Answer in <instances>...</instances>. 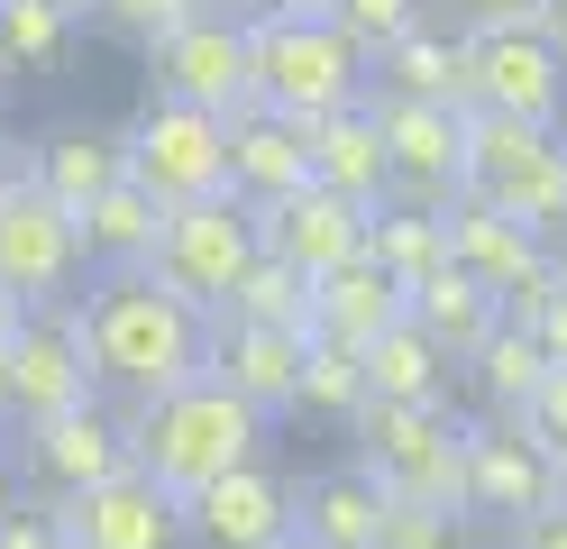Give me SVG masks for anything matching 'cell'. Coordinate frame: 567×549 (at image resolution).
Here are the masks:
<instances>
[{"label": "cell", "instance_id": "1", "mask_svg": "<svg viewBox=\"0 0 567 549\" xmlns=\"http://www.w3.org/2000/svg\"><path fill=\"white\" fill-rule=\"evenodd\" d=\"M83 357L101 394L147 413V403L184 394L193 376H210V312L174 303L156 275H101L83 293Z\"/></svg>", "mask_w": 567, "mask_h": 549}, {"label": "cell", "instance_id": "2", "mask_svg": "<svg viewBox=\"0 0 567 549\" xmlns=\"http://www.w3.org/2000/svg\"><path fill=\"white\" fill-rule=\"evenodd\" d=\"M128 458H137L147 486H165L174 504H193L202 486H220V476H238V467L266 458V421L247 413L220 376H193L184 394L128 413Z\"/></svg>", "mask_w": 567, "mask_h": 549}, {"label": "cell", "instance_id": "3", "mask_svg": "<svg viewBox=\"0 0 567 549\" xmlns=\"http://www.w3.org/2000/svg\"><path fill=\"white\" fill-rule=\"evenodd\" d=\"M358 476L384 504L467 522V421L457 413H421V403H367L358 421Z\"/></svg>", "mask_w": 567, "mask_h": 549}, {"label": "cell", "instance_id": "4", "mask_svg": "<svg viewBox=\"0 0 567 549\" xmlns=\"http://www.w3.org/2000/svg\"><path fill=\"white\" fill-rule=\"evenodd\" d=\"M247 47H257V110L293 129H321L339 110L367 101V55L348 47L330 19H247Z\"/></svg>", "mask_w": 567, "mask_h": 549}, {"label": "cell", "instance_id": "5", "mask_svg": "<svg viewBox=\"0 0 567 549\" xmlns=\"http://www.w3.org/2000/svg\"><path fill=\"white\" fill-rule=\"evenodd\" d=\"M467 193L530 238H567V129H522L467 110Z\"/></svg>", "mask_w": 567, "mask_h": 549}, {"label": "cell", "instance_id": "6", "mask_svg": "<svg viewBox=\"0 0 567 549\" xmlns=\"http://www.w3.org/2000/svg\"><path fill=\"white\" fill-rule=\"evenodd\" d=\"M120 138H128V183H137L156 211L229 202V120H210V110H184V101L147 92V110H137Z\"/></svg>", "mask_w": 567, "mask_h": 549}, {"label": "cell", "instance_id": "7", "mask_svg": "<svg viewBox=\"0 0 567 549\" xmlns=\"http://www.w3.org/2000/svg\"><path fill=\"white\" fill-rule=\"evenodd\" d=\"M101 385H92V357H83V293L64 303H38L10 339H0V421L38 430L55 413H83Z\"/></svg>", "mask_w": 567, "mask_h": 549}, {"label": "cell", "instance_id": "8", "mask_svg": "<svg viewBox=\"0 0 567 549\" xmlns=\"http://www.w3.org/2000/svg\"><path fill=\"white\" fill-rule=\"evenodd\" d=\"M257 211L247 202H202V211H165V238H156V284L174 293V303H193L220 321V303L238 293V275L257 266Z\"/></svg>", "mask_w": 567, "mask_h": 549}, {"label": "cell", "instance_id": "9", "mask_svg": "<svg viewBox=\"0 0 567 549\" xmlns=\"http://www.w3.org/2000/svg\"><path fill=\"white\" fill-rule=\"evenodd\" d=\"M147 64H156V92L184 101V110H210V120L257 110V47H247V19H238V10L184 19L174 37L147 47Z\"/></svg>", "mask_w": 567, "mask_h": 549}, {"label": "cell", "instance_id": "10", "mask_svg": "<svg viewBox=\"0 0 567 549\" xmlns=\"http://www.w3.org/2000/svg\"><path fill=\"white\" fill-rule=\"evenodd\" d=\"M367 120H375V138H384V165H394V202L449 211L457 193H467V120H457V110L367 92Z\"/></svg>", "mask_w": 567, "mask_h": 549}, {"label": "cell", "instance_id": "11", "mask_svg": "<svg viewBox=\"0 0 567 549\" xmlns=\"http://www.w3.org/2000/svg\"><path fill=\"white\" fill-rule=\"evenodd\" d=\"M74 266H83V238H74V220H64L38 183H10L0 193V293H10L19 312H38V303H64L74 293Z\"/></svg>", "mask_w": 567, "mask_h": 549}, {"label": "cell", "instance_id": "12", "mask_svg": "<svg viewBox=\"0 0 567 549\" xmlns=\"http://www.w3.org/2000/svg\"><path fill=\"white\" fill-rule=\"evenodd\" d=\"M476 64V110L522 129H567V55L540 28H504V37H467Z\"/></svg>", "mask_w": 567, "mask_h": 549}, {"label": "cell", "instance_id": "13", "mask_svg": "<svg viewBox=\"0 0 567 549\" xmlns=\"http://www.w3.org/2000/svg\"><path fill=\"white\" fill-rule=\"evenodd\" d=\"M47 512H55L64 549H184V504L147 486L137 467L92 495H47Z\"/></svg>", "mask_w": 567, "mask_h": 549}, {"label": "cell", "instance_id": "14", "mask_svg": "<svg viewBox=\"0 0 567 549\" xmlns=\"http://www.w3.org/2000/svg\"><path fill=\"white\" fill-rule=\"evenodd\" d=\"M367 230H375V220H367L358 202L321 193V183H302V193H284V202L257 211V247L275 256V266H293L302 284L358 266V256H367Z\"/></svg>", "mask_w": 567, "mask_h": 549}, {"label": "cell", "instance_id": "15", "mask_svg": "<svg viewBox=\"0 0 567 549\" xmlns=\"http://www.w3.org/2000/svg\"><path fill=\"white\" fill-rule=\"evenodd\" d=\"M19 449H28V476L55 495H92V486H111V476H128V413H111V403H83V413H55L38 430H19Z\"/></svg>", "mask_w": 567, "mask_h": 549}, {"label": "cell", "instance_id": "16", "mask_svg": "<svg viewBox=\"0 0 567 549\" xmlns=\"http://www.w3.org/2000/svg\"><path fill=\"white\" fill-rule=\"evenodd\" d=\"M558 504V467L513 421H467V522H530Z\"/></svg>", "mask_w": 567, "mask_h": 549}, {"label": "cell", "instance_id": "17", "mask_svg": "<svg viewBox=\"0 0 567 549\" xmlns=\"http://www.w3.org/2000/svg\"><path fill=\"white\" fill-rule=\"evenodd\" d=\"M184 540H202V549H284L293 540V486L266 458L238 467V476H220V486H202L184 504Z\"/></svg>", "mask_w": 567, "mask_h": 549}, {"label": "cell", "instance_id": "18", "mask_svg": "<svg viewBox=\"0 0 567 549\" xmlns=\"http://www.w3.org/2000/svg\"><path fill=\"white\" fill-rule=\"evenodd\" d=\"M302 329H229L210 321V376H220L257 421H284L302 413Z\"/></svg>", "mask_w": 567, "mask_h": 549}, {"label": "cell", "instance_id": "19", "mask_svg": "<svg viewBox=\"0 0 567 549\" xmlns=\"http://www.w3.org/2000/svg\"><path fill=\"white\" fill-rule=\"evenodd\" d=\"M440 220H449V266H457V275H476V284L494 293V303H513L522 284H540V275L558 266V256H549L540 238H530V230H513L504 211H485L476 193H457Z\"/></svg>", "mask_w": 567, "mask_h": 549}, {"label": "cell", "instance_id": "20", "mask_svg": "<svg viewBox=\"0 0 567 549\" xmlns=\"http://www.w3.org/2000/svg\"><path fill=\"white\" fill-rule=\"evenodd\" d=\"M412 321V293L394 275H375V256H358V266H339L311 284V339H330V348H375L384 329H403Z\"/></svg>", "mask_w": 567, "mask_h": 549}, {"label": "cell", "instance_id": "21", "mask_svg": "<svg viewBox=\"0 0 567 549\" xmlns=\"http://www.w3.org/2000/svg\"><path fill=\"white\" fill-rule=\"evenodd\" d=\"M311 183V129L275 120V110H238L229 120V202L266 211L284 193H302Z\"/></svg>", "mask_w": 567, "mask_h": 549}, {"label": "cell", "instance_id": "22", "mask_svg": "<svg viewBox=\"0 0 567 549\" xmlns=\"http://www.w3.org/2000/svg\"><path fill=\"white\" fill-rule=\"evenodd\" d=\"M375 92H394V101H431V110H457V120H467V110H476V64H467V37L421 19L403 47H384V55H375Z\"/></svg>", "mask_w": 567, "mask_h": 549}, {"label": "cell", "instance_id": "23", "mask_svg": "<svg viewBox=\"0 0 567 549\" xmlns=\"http://www.w3.org/2000/svg\"><path fill=\"white\" fill-rule=\"evenodd\" d=\"M28 183H38L64 220H83L101 193H120V183H128V138L120 129H55L38 146V165H28Z\"/></svg>", "mask_w": 567, "mask_h": 549}, {"label": "cell", "instance_id": "24", "mask_svg": "<svg viewBox=\"0 0 567 549\" xmlns=\"http://www.w3.org/2000/svg\"><path fill=\"white\" fill-rule=\"evenodd\" d=\"M311 183L339 193V202H358L367 220L394 211V165H384V138H375V120H367V101L311 129Z\"/></svg>", "mask_w": 567, "mask_h": 549}, {"label": "cell", "instance_id": "25", "mask_svg": "<svg viewBox=\"0 0 567 549\" xmlns=\"http://www.w3.org/2000/svg\"><path fill=\"white\" fill-rule=\"evenodd\" d=\"M412 329L431 339L449 366H476V348L504 329V303L476 284V275H457V266H440L431 284H412Z\"/></svg>", "mask_w": 567, "mask_h": 549}, {"label": "cell", "instance_id": "26", "mask_svg": "<svg viewBox=\"0 0 567 549\" xmlns=\"http://www.w3.org/2000/svg\"><path fill=\"white\" fill-rule=\"evenodd\" d=\"M293 531L311 549H375L384 540V495L358 467H330V476H311V486L293 495Z\"/></svg>", "mask_w": 567, "mask_h": 549}, {"label": "cell", "instance_id": "27", "mask_svg": "<svg viewBox=\"0 0 567 549\" xmlns=\"http://www.w3.org/2000/svg\"><path fill=\"white\" fill-rule=\"evenodd\" d=\"M74 238H83V266H101V275H147V266H156V238H165V211L137 193V183H120V193H101V202L74 220Z\"/></svg>", "mask_w": 567, "mask_h": 549}, {"label": "cell", "instance_id": "28", "mask_svg": "<svg viewBox=\"0 0 567 549\" xmlns=\"http://www.w3.org/2000/svg\"><path fill=\"white\" fill-rule=\"evenodd\" d=\"M367 403H421V413H449V357L421 339V329H384L367 348Z\"/></svg>", "mask_w": 567, "mask_h": 549}, {"label": "cell", "instance_id": "29", "mask_svg": "<svg viewBox=\"0 0 567 549\" xmlns=\"http://www.w3.org/2000/svg\"><path fill=\"white\" fill-rule=\"evenodd\" d=\"M367 256H375V275H394V284L412 293V284H431V275L449 266V220H440V211H412V202H394V211H375Z\"/></svg>", "mask_w": 567, "mask_h": 549}, {"label": "cell", "instance_id": "30", "mask_svg": "<svg viewBox=\"0 0 567 549\" xmlns=\"http://www.w3.org/2000/svg\"><path fill=\"white\" fill-rule=\"evenodd\" d=\"M220 321L229 329H302L311 339V284L293 266H275V256H257V266L238 275V293L220 303Z\"/></svg>", "mask_w": 567, "mask_h": 549}, {"label": "cell", "instance_id": "31", "mask_svg": "<svg viewBox=\"0 0 567 549\" xmlns=\"http://www.w3.org/2000/svg\"><path fill=\"white\" fill-rule=\"evenodd\" d=\"M549 385V357H540V339H530V329H494V339L476 348V394L494 403V421H522V403Z\"/></svg>", "mask_w": 567, "mask_h": 549}, {"label": "cell", "instance_id": "32", "mask_svg": "<svg viewBox=\"0 0 567 549\" xmlns=\"http://www.w3.org/2000/svg\"><path fill=\"white\" fill-rule=\"evenodd\" d=\"M302 413L358 421V413H367V357H358V348L311 339V348H302Z\"/></svg>", "mask_w": 567, "mask_h": 549}, {"label": "cell", "instance_id": "33", "mask_svg": "<svg viewBox=\"0 0 567 549\" xmlns=\"http://www.w3.org/2000/svg\"><path fill=\"white\" fill-rule=\"evenodd\" d=\"M421 19H431V0H330V28H339L367 64H375L384 47H403Z\"/></svg>", "mask_w": 567, "mask_h": 549}, {"label": "cell", "instance_id": "34", "mask_svg": "<svg viewBox=\"0 0 567 549\" xmlns=\"http://www.w3.org/2000/svg\"><path fill=\"white\" fill-rule=\"evenodd\" d=\"M504 321H513V329H530L549 366H567V275H558V266H549L540 284H522L513 303H504Z\"/></svg>", "mask_w": 567, "mask_h": 549}, {"label": "cell", "instance_id": "35", "mask_svg": "<svg viewBox=\"0 0 567 549\" xmlns=\"http://www.w3.org/2000/svg\"><path fill=\"white\" fill-rule=\"evenodd\" d=\"M0 37H10V64H55L74 19H55L47 0H0Z\"/></svg>", "mask_w": 567, "mask_h": 549}, {"label": "cell", "instance_id": "36", "mask_svg": "<svg viewBox=\"0 0 567 549\" xmlns=\"http://www.w3.org/2000/svg\"><path fill=\"white\" fill-rule=\"evenodd\" d=\"M210 0H92V19H111L120 37H137V47H156V37H174L184 19H202Z\"/></svg>", "mask_w": 567, "mask_h": 549}, {"label": "cell", "instance_id": "37", "mask_svg": "<svg viewBox=\"0 0 567 549\" xmlns=\"http://www.w3.org/2000/svg\"><path fill=\"white\" fill-rule=\"evenodd\" d=\"M513 430H522L549 467H567V366H549V385L522 403V421H513Z\"/></svg>", "mask_w": 567, "mask_h": 549}, {"label": "cell", "instance_id": "38", "mask_svg": "<svg viewBox=\"0 0 567 549\" xmlns=\"http://www.w3.org/2000/svg\"><path fill=\"white\" fill-rule=\"evenodd\" d=\"M457 37H504V28H540V0H440Z\"/></svg>", "mask_w": 567, "mask_h": 549}, {"label": "cell", "instance_id": "39", "mask_svg": "<svg viewBox=\"0 0 567 549\" xmlns=\"http://www.w3.org/2000/svg\"><path fill=\"white\" fill-rule=\"evenodd\" d=\"M375 549H467V540H457V522H440V512L384 504V540H375Z\"/></svg>", "mask_w": 567, "mask_h": 549}, {"label": "cell", "instance_id": "40", "mask_svg": "<svg viewBox=\"0 0 567 549\" xmlns=\"http://www.w3.org/2000/svg\"><path fill=\"white\" fill-rule=\"evenodd\" d=\"M0 549H64L47 504H0Z\"/></svg>", "mask_w": 567, "mask_h": 549}, {"label": "cell", "instance_id": "41", "mask_svg": "<svg viewBox=\"0 0 567 549\" xmlns=\"http://www.w3.org/2000/svg\"><path fill=\"white\" fill-rule=\"evenodd\" d=\"M513 549H567V512L549 504V512H530V522L513 531Z\"/></svg>", "mask_w": 567, "mask_h": 549}, {"label": "cell", "instance_id": "42", "mask_svg": "<svg viewBox=\"0 0 567 549\" xmlns=\"http://www.w3.org/2000/svg\"><path fill=\"white\" fill-rule=\"evenodd\" d=\"M238 19H330V0H238Z\"/></svg>", "mask_w": 567, "mask_h": 549}, {"label": "cell", "instance_id": "43", "mask_svg": "<svg viewBox=\"0 0 567 549\" xmlns=\"http://www.w3.org/2000/svg\"><path fill=\"white\" fill-rule=\"evenodd\" d=\"M540 37H549V47L567 55V0H540Z\"/></svg>", "mask_w": 567, "mask_h": 549}, {"label": "cell", "instance_id": "44", "mask_svg": "<svg viewBox=\"0 0 567 549\" xmlns=\"http://www.w3.org/2000/svg\"><path fill=\"white\" fill-rule=\"evenodd\" d=\"M19 321H28V312L10 303V293H0V339H10V329H19Z\"/></svg>", "mask_w": 567, "mask_h": 549}, {"label": "cell", "instance_id": "45", "mask_svg": "<svg viewBox=\"0 0 567 549\" xmlns=\"http://www.w3.org/2000/svg\"><path fill=\"white\" fill-rule=\"evenodd\" d=\"M47 10H55V19H92V0H47Z\"/></svg>", "mask_w": 567, "mask_h": 549}, {"label": "cell", "instance_id": "46", "mask_svg": "<svg viewBox=\"0 0 567 549\" xmlns=\"http://www.w3.org/2000/svg\"><path fill=\"white\" fill-rule=\"evenodd\" d=\"M0 83H10V37H0Z\"/></svg>", "mask_w": 567, "mask_h": 549}, {"label": "cell", "instance_id": "47", "mask_svg": "<svg viewBox=\"0 0 567 549\" xmlns=\"http://www.w3.org/2000/svg\"><path fill=\"white\" fill-rule=\"evenodd\" d=\"M10 183H19V174H10V156H0V193H10Z\"/></svg>", "mask_w": 567, "mask_h": 549}, {"label": "cell", "instance_id": "48", "mask_svg": "<svg viewBox=\"0 0 567 549\" xmlns=\"http://www.w3.org/2000/svg\"><path fill=\"white\" fill-rule=\"evenodd\" d=\"M558 512H567V467H558Z\"/></svg>", "mask_w": 567, "mask_h": 549}, {"label": "cell", "instance_id": "49", "mask_svg": "<svg viewBox=\"0 0 567 549\" xmlns=\"http://www.w3.org/2000/svg\"><path fill=\"white\" fill-rule=\"evenodd\" d=\"M284 549H311V540H302V531H293V540H284Z\"/></svg>", "mask_w": 567, "mask_h": 549}, {"label": "cell", "instance_id": "50", "mask_svg": "<svg viewBox=\"0 0 567 549\" xmlns=\"http://www.w3.org/2000/svg\"><path fill=\"white\" fill-rule=\"evenodd\" d=\"M210 10H220V0H210ZM229 10H238V0H229Z\"/></svg>", "mask_w": 567, "mask_h": 549}, {"label": "cell", "instance_id": "51", "mask_svg": "<svg viewBox=\"0 0 567 549\" xmlns=\"http://www.w3.org/2000/svg\"><path fill=\"white\" fill-rule=\"evenodd\" d=\"M494 549H513V540H494Z\"/></svg>", "mask_w": 567, "mask_h": 549}, {"label": "cell", "instance_id": "52", "mask_svg": "<svg viewBox=\"0 0 567 549\" xmlns=\"http://www.w3.org/2000/svg\"><path fill=\"white\" fill-rule=\"evenodd\" d=\"M558 275H567V256H558Z\"/></svg>", "mask_w": 567, "mask_h": 549}]
</instances>
